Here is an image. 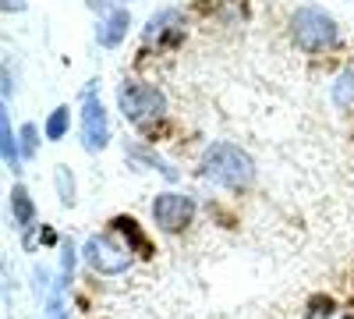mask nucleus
<instances>
[{"label": "nucleus", "instance_id": "obj_1", "mask_svg": "<svg viewBox=\"0 0 354 319\" xmlns=\"http://www.w3.org/2000/svg\"><path fill=\"white\" fill-rule=\"evenodd\" d=\"M202 178L213 181L220 188H248L252 178H255V167H252V156L238 146H230V142H213L209 149H205V160H202Z\"/></svg>", "mask_w": 354, "mask_h": 319}, {"label": "nucleus", "instance_id": "obj_2", "mask_svg": "<svg viewBox=\"0 0 354 319\" xmlns=\"http://www.w3.org/2000/svg\"><path fill=\"white\" fill-rule=\"evenodd\" d=\"M290 28H294V39L305 53H319L337 43V21L319 11V8H298L290 18Z\"/></svg>", "mask_w": 354, "mask_h": 319}, {"label": "nucleus", "instance_id": "obj_3", "mask_svg": "<svg viewBox=\"0 0 354 319\" xmlns=\"http://www.w3.org/2000/svg\"><path fill=\"white\" fill-rule=\"evenodd\" d=\"M117 103H121V113L131 125H145L167 110V96L156 85H145V82H124L117 89Z\"/></svg>", "mask_w": 354, "mask_h": 319}, {"label": "nucleus", "instance_id": "obj_4", "mask_svg": "<svg viewBox=\"0 0 354 319\" xmlns=\"http://www.w3.org/2000/svg\"><path fill=\"white\" fill-rule=\"evenodd\" d=\"M85 263L93 266L96 273H106V277H113V273H124L128 266H131V255H128V248H121L113 238H106V235H93L85 241Z\"/></svg>", "mask_w": 354, "mask_h": 319}, {"label": "nucleus", "instance_id": "obj_5", "mask_svg": "<svg viewBox=\"0 0 354 319\" xmlns=\"http://www.w3.org/2000/svg\"><path fill=\"white\" fill-rule=\"evenodd\" d=\"M192 217H195V202H192V195L163 192V195H156V202H153V220H156L163 230H170V235L185 230V227L192 224Z\"/></svg>", "mask_w": 354, "mask_h": 319}, {"label": "nucleus", "instance_id": "obj_6", "mask_svg": "<svg viewBox=\"0 0 354 319\" xmlns=\"http://www.w3.org/2000/svg\"><path fill=\"white\" fill-rule=\"evenodd\" d=\"M106 138H110L106 110H103V103L93 93H85V110H82V142H85V149L100 153L106 146Z\"/></svg>", "mask_w": 354, "mask_h": 319}, {"label": "nucleus", "instance_id": "obj_7", "mask_svg": "<svg viewBox=\"0 0 354 319\" xmlns=\"http://www.w3.org/2000/svg\"><path fill=\"white\" fill-rule=\"evenodd\" d=\"M124 33H128V11H121V8L110 11V15L103 18V25L96 28V36H100L103 46H117V43L124 39Z\"/></svg>", "mask_w": 354, "mask_h": 319}, {"label": "nucleus", "instance_id": "obj_8", "mask_svg": "<svg viewBox=\"0 0 354 319\" xmlns=\"http://www.w3.org/2000/svg\"><path fill=\"white\" fill-rule=\"evenodd\" d=\"M11 210H15V224L18 227H32L36 206H32V199H28V192L21 185H15V192H11Z\"/></svg>", "mask_w": 354, "mask_h": 319}, {"label": "nucleus", "instance_id": "obj_9", "mask_svg": "<svg viewBox=\"0 0 354 319\" xmlns=\"http://www.w3.org/2000/svg\"><path fill=\"white\" fill-rule=\"evenodd\" d=\"M0 146H4V163H8L11 170H18L21 153H18V146H15V135H11V121H8V113H0Z\"/></svg>", "mask_w": 354, "mask_h": 319}, {"label": "nucleus", "instance_id": "obj_10", "mask_svg": "<svg viewBox=\"0 0 354 319\" xmlns=\"http://www.w3.org/2000/svg\"><path fill=\"white\" fill-rule=\"evenodd\" d=\"M333 103L337 107H351L354 103V71H344L340 82L333 85Z\"/></svg>", "mask_w": 354, "mask_h": 319}, {"label": "nucleus", "instance_id": "obj_11", "mask_svg": "<svg viewBox=\"0 0 354 319\" xmlns=\"http://www.w3.org/2000/svg\"><path fill=\"white\" fill-rule=\"evenodd\" d=\"M68 107H57L53 113H50V121H46V138H64V131H68Z\"/></svg>", "mask_w": 354, "mask_h": 319}, {"label": "nucleus", "instance_id": "obj_12", "mask_svg": "<svg viewBox=\"0 0 354 319\" xmlns=\"http://www.w3.org/2000/svg\"><path fill=\"white\" fill-rule=\"evenodd\" d=\"M57 188H61V202H64V206H71V202H75V181L68 178L64 167L57 170Z\"/></svg>", "mask_w": 354, "mask_h": 319}, {"label": "nucleus", "instance_id": "obj_13", "mask_svg": "<svg viewBox=\"0 0 354 319\" xmlns=\"http://www.w3.org/2000/svg\"><path fill=\"white\" fill-rule=\"evenodd\" d=\"M32 153H36V128L25 125L21 128V156H32Z\"/></svg>", "mask_w": 354, "mask_h": 319}, {"label": "nucleus", "instance_id": "obj_14", "mask_svg": "<svg viewBox=\"0 0 354 319\" xmlns=\"http://www.w3.org/2000/svg\"><path fill=\"white\" fill-rule=\"evenodd\" d=\"M46 319H64V305H61V298H50V305H46Z\"/></svg>", "mask_w": 354, "mask_h": 319}, {"label": "nucleus", "instance_id": "obj_15", "mask_svg": "<svg viewBox=\"0 0 354 319\" xmlns=\"http://www.w3.org/2000/svg\"><path fill=\"white\" fill-rule=\"evenodd\" d=\"M71 270H75V248H71V241L64 245V277H71Z\"/></svg>", "mask_w": 354, "mask_h": 319}, {"label": "nucleus", "instance_id": "obj_16", "mask_svg": "<svg viewBox=\"0 0 354 319\" xmlns=\"http://www.w3.org/2000/svg\"><path fill=\"white\" fill-rule=\"evenodd\" d=\"M25 0H4V11H21Z\"/></svg>", "mask_w": 354, "mask_h": 319}]
</instances>
